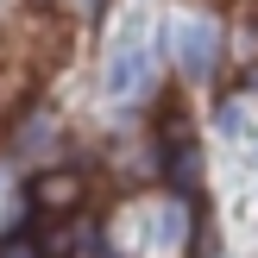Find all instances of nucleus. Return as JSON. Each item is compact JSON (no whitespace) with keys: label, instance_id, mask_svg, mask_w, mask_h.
<instances>
[{"label":"nucleus","instance_id":"nucleus-2","mask_svg":"<svg viewBox=\"0 0 258 258\" xmlns=\"http://www.w3.org/2000/svg\"><path fill=\"white\" fill-rule=\"evenodd\" d=\"M164 170H170V183H183V196H196V183H202V151H196V139L183 133V120H176V133H170Z\"/></svg>","mask_w":258,"mask_h":258},{"label":"nucleus","instance_id":"nucleus-4","mask_svg":"<svg viewBox=\"0 0 258 258\" xmlns=\"http://www.w3.org/2000/svg\"><path fill=\"white\" fill-rule=\"evenodd\" d=\"M208 50H214V38H208V32H189V38H183V57H189V70H208Z\"/></svg>","mask_w":258,"mask_h":258},{"label":"nucleus","instance_id":"nucleus-3","mask_svg":"<svg viewBox=\"0 0 258 258\" xmlns=\"http://www.w3.org/2000/svg\"><path fill=\"white\" fill-rule=\"evenodd\" d=\"M0 258H50V246H44V233H13V239H0Z\"/></svg>","mask_w":258,"mask_h":258},{"label":"nucleus","instance_id":"nucleus-1","mask_svg":"<svg viewBox=\"0 0 258 258\" xmlns=\"http://www.w3.org/2000/svg\"><path fill=\"white\" fill-rule=\"evenodd\" d=\"M32 202H38V214H76L82 208V176L76 170H44L32 183Z\"/></svg>","mask_w":258,"mask_h":258}]
</instances>
